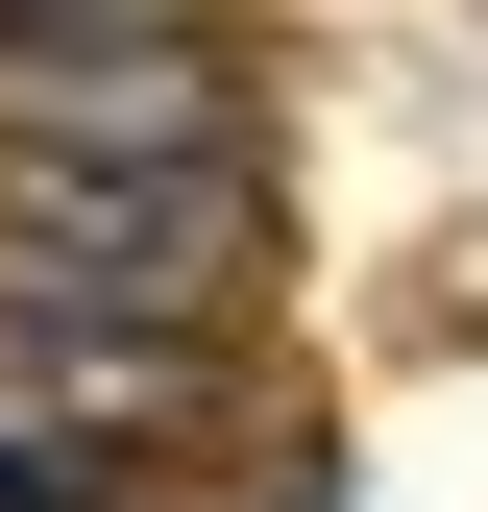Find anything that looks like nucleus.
I'll list each match as a JSON object with an SVG mask.
<instances>
[{"label":"nucleus","instance_id":"20e7f679","mask_svg":"<svg viewBox=\"0 0 488 512\" xmlns=\"http://www.w3.org/2000/svg\"><path fill=\"white\" fill-rule=\"evenodd\" d=\"M244 512H318V439H293V464H269V488H244Z\"/></svg>","mask_w":488,"mask_h":512},{"label":"nucleus","instance_id":"7ed1b4c3","mask_svg":"<svg viewBox=\"0 0 488 512\" xmlns=\"http://www.w3.org/2000/svg\"><path fill=\"white\" fill-rule=\"evenodd\" d=\"M147 25H196V0H0V74H49V49H147Z\"/></svg>","mask_w":488,"mask_h":512},{"label":"nucleus","instance_id":"f257e3e1","mask_svg":"<svg viewBox=\"0 0 488 512\" xmlns=\"http://www.w3.org/2000/svg\"><path fill=\"white\" fill-rule=\"evenodd\" d=\"M269 269V147H25L0 122V293L122 317V342H220Z\"/></svg>","mask_w":488,"mask_h":512},{"label":"nucleus","instance_id":"f03ea898","mask_svg":"<svg viewBox=\"0 0 488 512\" xmlns=\"http://www.w3.org/2000/svg\"><path fill=\"white\" fill-rule=\"evenodd\" d=\"M0 122L25 147H244V74L196 25H147V49H49V74H0Z\"/></svg>","mask_w":488,"mask_h":512}]
</instances>
